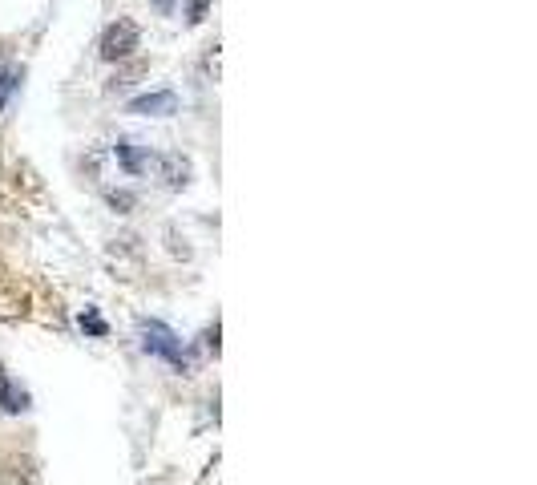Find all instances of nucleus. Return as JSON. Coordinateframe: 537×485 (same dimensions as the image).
I'll use <instances>...</instances> for the list:
<instances>
[{
    "instance_id": "obj_1",
    "label": "nucleus",
    "mask_w": 537,
    "mask_h": 485,
    "mask_svg": "<svg viewBox=\"0 0 537 485\" xmlns=\"http://www.w3.org/2000/svg\"><path fill=\"white\" fill-rule=\"evenodd\" d=\"M138 336H142V348H146L150 356L174 364L178 372L190 368V360H186V352H182V340H178V332H174L170 324H162V320H142V324H138Z\"/></svg>"
},
{
    "instance_id": "obj_2",
    "label": "nucleus",
    "mask_w": 537,
    "mask_h": 485,
    "mask_svg": "<svg viewBox=\"0 0 537 485\" xmlns=\"http://www.w3.org/2000/svg\"><path fill=\"white\" fill-rule=\"evenodd\" d=\"M138 45H142V29L130 21V17H118L110 29L101 33V61H126V57H134L138 53Z\"/></svg>"
},
{
    "instance_id": "obj_3",
    "label": "nucleus",
    "mask_w": 537,
    "mask_h": 485,
    "mask_svg": "<svg viewBox=\"0 0 537 485\" xmlns=\"http://www.w3.org/2000/svg\"><path fill=\"white\" fill-rule=\"evenodd\" d=\"M154 174H158L170 190H182V186H190V178H194V162H190L186 154H178V150H166V154L154 158Z\"/></svg>"
},
{
    "instance_id": "obj_4",
    "label": "nucleus",
    "mask_w": 537,
    "mask_h": 485,
    "mask_svg": "<svg viewBox=\"0 0 537 485\" xmlns=\"http://www.w3.org/2000/svg\"><path fill=\"white\" fill-rule=\"evenodd\" d=\"M126 110H130V114H138V118H170V114H178V93H174V89L142 93V97H134V102H130Z\"/></svg>"
},
{
    "instance_id": "obj_5",
    "label": "nucleus",
    "mask_w": 537,
    "mask_h": 485,
    "mask_svg": "<svg viewBox=\"0 0 537 485\" xmlns=\"http://www.w3.org/2000/svg\"><path fill=\"white\" fill-rule=\"evenodd\" d=\"M114 158H118V166L122 170H130V174H150L154 170V150L150 146H134V142H118L114 146Z\"/></svg>"
},
{
    "instance_id": "obj_6",
    "label": "nucleus",
    "mask_w": 537,
    "mask_h": 485,
    "mask_svg": "<svg viewBox=\"0 0 537 485\" xmlns=\"http://www.w3.org/2000/svg\"><path fill=\"white\" fill-rule=\"evenodd\" d=\"M105 207L118 211V215H130V211L138 207V194H134V190H118V186H110V190H105Z\"/></svg>"
},
{
    "instance_id": "obj_7",
    "label": "nucleus",
    "mask_w": 537,
    "mask_h": 485,
    "mask_svg": "<svg viewBox=\"0 0 537 485\" xmlns=\"http://www.w3.org/2000/svg\"><path fill=\"white\" fill-rule=\"evenodd\" d=\"M202 77H206V81H219V41H214V45L206 49V57H202Z\"/></svg>"
},
{
    "instance_id": "obj_8",
    "label": "nucleus",
    "mask_w": 537,
    "mask_h": 485,
    "mask_svg": "<svg viewBox=\"0 0 537 485\" xmlns=\"http://www.w3.org/2000/svg\"><path fill=\"white\" fill-rule=\"evenodd\" d=\"M166 243H170V255H174V259H190V247H186V239H182L174 227L166 231Z\"/></svg>"
},
{
    "instance_id": "obj_9",
    "label": "nucleus",
    "mask_w": 537,
    "mask_h": 485,
    "mask_svg": "<svg viewBox=\"0 0 537 485\" xmlns=\"http://www.w3.org/2000/svg\"><path fill=\"white\" fill-rule=\"evenodd\" d=\"M81 328H85V332H93V336H105V320H101L93 308H85V316H81Z\"/></svg>"
},
{
    "instance_id": "obj_10",
    "label": "nucleus",
    "mask_w": 537,
    "mask_h": 485,
    "mask_svg": "<svg viewBox=\"0 0 537 485\" xmlns=\"http://www.w3.org/2000/svg\"><path fill=\"white\" fill-rule=\"evenodd\" d=\"M206 9H210V0H190V25H198L206 17Z\"/></svg>"
},
{
    "instance_id": "obj_11",
    "label": "nucleus",
    "mask_w": 537,
    "mask_h": 485,
    "mask_svg": "<svg viewBox=\"0 0 537 485\" xmlns=\"http://www.w3.org/2000/svg\"><path fill=\"white\" fill-rule=\"evenodd\" d=\"M206 348H210L214 356H219V324H214V328H206Z\"/></svg>"
},
{
    "instance_id": "obj_12",
    "label": "nucleus",
    "mask_w": 537,
    "mask_h": 485,
    "mask_svg": "<svg viewBox=\"0 0 537 485\" xmlns=\"http://www.w3.org/2000/svg\"><path fill=\"white\" fill-rule=\"evenodd\" d=\"M154 5H158L162 13H170V9H174V0H154Z\"/></svg>"
}]
</instances>
